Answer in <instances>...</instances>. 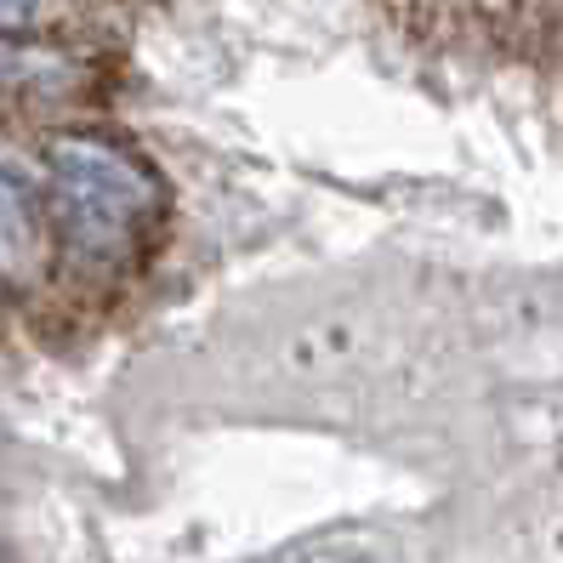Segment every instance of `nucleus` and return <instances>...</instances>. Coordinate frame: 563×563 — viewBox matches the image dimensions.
<instances>
[{
  "mask_svg": "<svg viewBox=\"0 0 563 563\" xmlns=\"http://www.w3.org/2000/svg\"><path fill=\"white\" fill-rule=\"evenodd\" d=\"M41 12V0H0V35H18V29H29Z\"/></svg>",
  "mask_w": 563,
  "mask_h": 563,
  "instance_id": "nucleus-3",
  "label": "nucleus"
},
{
  "mask_svg": "<svg viewBox=\"0 0 563 563\" xmlns=\"http://www.w3.org/2000/svg\"><path fill=\"white\" fill-rule=\"evenodd\" d=\"M52 268L46 228L29 206V194L18 188L12 172H0V285L7 290H35Z\"/></svg>",
  "mask_w": 563,
  "mask_h": 563,
  "instance_id": "nucleus-2",
  "label": "nucleus"
},
{
  "mask_svg": "<svg viewBox=\"0 0 563 563\" xmlns=\"http://www.w3.org/2000/svg\"><path fill=\"white\" fill-rule=\"evenodd\" d=\"M46 177H52V228L80 262L131 256L165 211L159 177L109 137H86V131L52 137Z\"/></svg>",
  "mask_w": 563,
  "mask_h": 563,
  "instance_id": "nucleus-1",
  "label": "nucleus"
}]
</instances>
